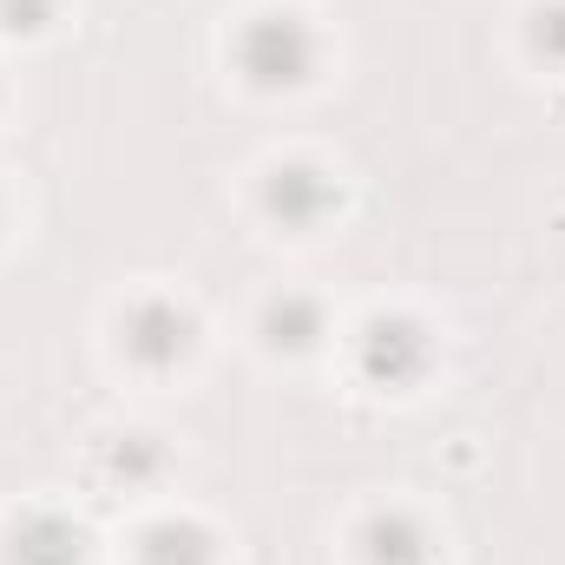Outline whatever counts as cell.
I'll return each mask as SVG.
<instances>
[{"mask_svg":"<svg viewBox=\"0 0 565 565\" xmlns=\"http://www.w3.org/2000/svg\"><path fill=\"white\" fill-rule=\"evenodd\" d=\"M237 66L250 86H302L309 66H316V33L296 20V13H257L244 33H237Z\"/></svg>","mask_w":565,"mask_h":565,"instance_id":"6da1fadb","label":"cell"},{"mask_svg":"<svg viewBox=\"0 0 565 565\" xmlns=\"http://www.w3.org/2000/svg\"><path fill=\"white\" fill-rule=\"evenodd\" d=\"M427 362H434V342H427L422 322H408V316H375L369 322V335H362V375L369 382L408 388V382L427 375Z\"/></svg>","mask_w":565,"mask_h":565,"instance_id":"7a4b0ae2","label":"cell"},{"mask_svg":"<svg viewBox=\"0 0 565 565\" xmlns=\"http://www.w3.org/2000/svg\"><path fill=\"white\" fill-rule=\"evenodd\" d=\"M126 355L139 369H171L191 355V316L171 296H145L126 309Z\"/></svg>","mask_w":565,"mask_h":565,"instance_id":"3957f363","label":"cell"},{"mask_svg":"<svg viewBox=\"0 0 565 565\" xmlns=\"http://www.w3.org/2000/svg\"><path fill=\"white\" fill-rule=\"evenodd\" d=\"M264 204H270L277 224L309 231V224H322V217L335 211V184H329V171H316V164H277L270 184H264Z\"/></svg>","mask_w":565,"mask_h":565,"instance_id":"277c9868","label":"cell"},{"mask_svg":"<svg viewBox=\"0 0 565 565\" xmlns=\"http://www.w3.org/2000/svg\"><path fill=\"white\" fill-rule=\"evenodd\" d=\"M86 559V540L73 520L60 513H33L13 526V565H79Z\"/></svg>","mask_w":565,"mask_h":565,"instance_id":"5b68a950","label":"cell"},{"mask_svg":"<svg viewBox=\"0 0 565 565\" xmlns=\"http://www.w3.org/2000/svg\"><path fill=\"white\" fill-rule=\"evenodd\" d=\"M139 565H217V546L191 520H158L139 540Z\"/></svg>","mask_w":565,"mask_h":565,"instance_id":"8992f818","label":"cell"},{"mask_svg":"<svg viewBox=\"0 0 565 565\" xmlns=\"http://www.w3.org/2000/svg\"><path fill=\"white\" fill-rule=\"evenodd\" d=\"M362 546H369V565H422L427 559V533L408 513H375L362 526Z\"/></svg>","mask_w":565,"mask_h":565,"instance_id":"52a82bcc","label":"cell"},{"mask_svg":"<svg viewBox=\"0 0 565 565\" xmlns=\"http://www.w3.org/2000/svg\"><path fill=\"white\" fill-rule=\"evenodd\" d=\"M264 335H270V349H309V342L322 335V309L289 289V296H277V302L264 309Z\"/></svg>","mask_w":565,"mask_h":565,"instance_id":"ba28073f","label":"cell"},{"mask_svg":"<svg viewBox=\"0 0 565 565\" xmlns=\"http://www.w3.org/2000/svg\"><path fill=\"white\" fill-rule=\"evenodd\" d=\"M533 46H540L553 66H565V0H559V7H540V13H533Z\"/></svg>","mask_w":565,"mask_h":565,"instance_id":"9c48e42d","label":"cell"},{"mask_svg":"<svg viewBox=\"0 0 565 565\" xmlns=\"http://www.w3.org/2000/svg\"><path fill=\"white\" fill-rule=\"evenodd\" d=\"M53 7H60V0H0V26H7V33H33V26L53 20Z\"/></svg>","mask_w":565,"mask_h":565,"instance_id":"30bf717a","label":"cell"}]
</instances>
